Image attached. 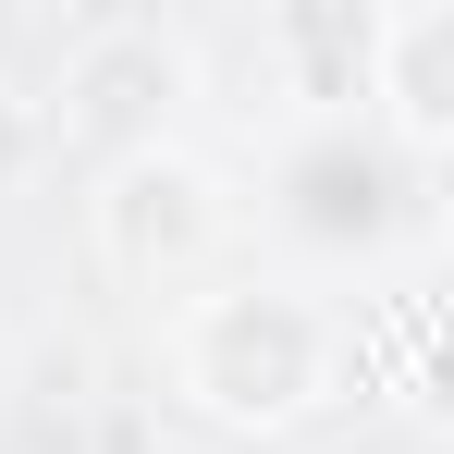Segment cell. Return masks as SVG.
<instances>
[{
    "mask_svg": "<svg viewBox=\"0 0 454 454\" xmlns=\"http://www.w3.org/2000/svg\"><path fill=\"white\" fill-rule=\"evenodd\" d=\"M37 172H50V123H37V98H25V86L0 74V197H25Z\"/></svg>",
    "mask_w": 454,
    "mask_h": 454,
    "instance_id": "52a82bcc",
    "label": "cell"
},
{
    "mask_svg": "<svg viewBox=\"0 0 454 454\" xmlns=\"http://www.w3.org/2000/svg\"><path fill=\"white\" fill-rule=\"evenodd\" d=\"M184 98H209V50L184 25H160V12H111V25H86L62 50L37 123H50V148H74L86 172H111V160L172 148V111Z\"/></svg>",
    "mask_w": 454,
    "mask_h": 454,
    "instance_id": "277c9868",
    "label": "cell"
},
{
    "mask_svg": "<svg viewBox=\"0 0 454 454\" xmlns=\"http://www.w3.org/2000/svg\"><path fill=\"white\" fill-rule=\"evenodd\" d=\"M356 123H380L418 172L454 160V0H393V12H380Z\"/></svg>",
    "mask_w": 454,
    "mask_h": 454,
    "instance_id": "5b68a950",
    "label": "cell"
},
{
    "mask_svg": "<svg viewBox=\"0 0 454 454\" xmlns=\"http://www.w3.org/2000/svg\"><path fill=\"white\" fill-rule=\"evenodd\" d=\"M369 37H380V12H356V0H283V12H258V25H246V62L270 74V136L356 111Z\"/></svg>",
    "mask_w": 454,
    "mask_h": 454,
    "instance_id": "8992f818",
    "label": "cell"
},
{
    "mask_svg": "<svg viewBox=\"0 0 454 454\" xmlns=\"http://www.w3.org/2000/svg\"><path fill=\"white\" fill-rule=\"evenodd\" d=\"M430 184L442 172H418V160L393 148L380 123L356 111H332V123H283L270 160H258V233L283 246V270L295 283H380V270H405L418 246H430Z\"/></svg>",
    "mask_w": 454,
    "mask_h": 454,
    "instance_id": "7a4b0ae2",
    "label": "cell"
},
{
    "mask_svg": "<svg viewBox=\"0 0 454 454\" xmlns=\"http://www.w3.org/2000/svg\"><path fill=\"white\" fill-rule=\"evenodd\" d=\"M160 356H172V393L233 430V442H283L307 430L344 369H356V319L295 283V270H222V283H197V295H172V332H160Z\"/></svg>",
    "mask_w": 454,
    "mask_h": 454,
    "instance_id": "6da1fadb",
    "label": "cell"
},
{
    "mask_svg": "<svg viewBox=\"0 0 454 454\" xmlns=\"http://www.w3.org/2000/svg\"><path fill=\"white\" fill-rule=\"evenodd\" d=\"M233 233H246V209H233V184L184 148V136L148 148V160L86 172V246H98V270L136 283V295H160V307L197 295V283H222Z\"/></svg>",
    "mask_w": 454,
    "mask_h": 454,
    "instance_id": "3957f363",
    "label": "cell"
}]
</instances>
